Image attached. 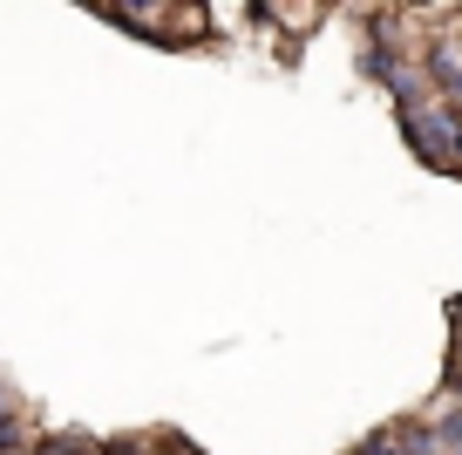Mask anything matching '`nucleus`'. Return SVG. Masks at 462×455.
<instances>
[{
  "label": "nucleus",
  "instance_id": "nucleus-1",
  "mask_svg": "<svg viewBox=\"0 0 462 455\" xmlns=\"http://www.w3.org/2000/svg\"><path fill=\"white\" fill-rule=\"evenodd\" d=\"M402 129H408V143H415L429 163L462 157V123H456L448 109H421V102H408V109H402Z\"/></svg>",
  "mask_w": 462,
  "mask_h": 455
}]
</instances>
